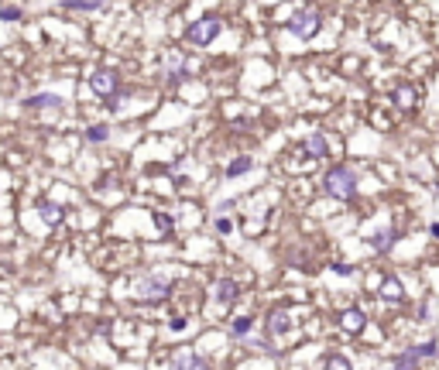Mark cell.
I'll use <instances>...</instances> for the list:
<instances>
[{
  "label": "cell",
  "mask_w": 439,
  "mask_h": 370,
  "mask_svg": "<svg viewBox=\"0 0 439 370\" xmlns=\"http://www.w3.org/2000/svg\"><path fill=\"white\" fill-rule=\"evenodd\" d=\"M381 298H384V302H402V298H405L402 281H398V278H384V281H381Z\"/></svg>",
  "instance_id": "4fadbf2b"
},
{
  "label": "cell",
  "mask_w": 439,
  "mask_h": 370,
  "mask_svg": "<svg viewBox=\"0 0 439 370\" xmlns=\"http://www.w3.org/2000/svg\"><path fill=\"white\" fill-rule=\"evenodd\" d=\"M182 72H185V59H182V52H169L165 76H169V79H182Z\"/></svg>",
  "instance_id": "2e32d148"
},
{
  "label": "cell",
  "mask_w": 439,
  "mask_h": 370,
  "mask_svg": "<svg viewBox=\"0 0 439 370\" xmlns=\"http://www.w3.org/2000/svg\"><path fill=\"white\" fill-rule=\"evenodd\" d=\"M302 148H306V155H309V158H316V162L330 155V144H326V137H323L319 130H312V134L306 137V144H302Z\"/></svg>",
  "instance_id": "9c48e42d"
},
{
  "label": "cell",
  "mask_w": 439,
  "mask_h": 370,
  "mask_svg": "<svg viewBox=\"0 0 439 370\" xmlns=\"http://www.w3.org/2000/svg\"><path fill=\"white\" fill-rule=\"evenodd\" d=\"M38 213H41V220H45L48 226H59V223H62V206L52 202V199H41V202H38Z\"/></svg>",
  "instance_id": "30bf717a"
},
{
  "label": "cell",
  "mask_w": 439,
  "mask_h": 370,
  "mask_svg": "<svg viewBox=\"0 0 439 370\" xmlns=\"http://www.w3.org/2000/svg\"><path fill=\"white\" fill-rule=\"evenodd\" d=\"M251 326H254V319H247V315H241V319H234V340H247V333H251Z\"/></svg>",
  "instance_id": "603a6c76"
},
{
  "label": "cell",
  "mask_w": 439,
  "mask_h": 370,
  "mask_svg": "<svg viewBox=\"0 0 439 370\" xmlns=\"http://www.w3.org/2000/svg\"><path fill=\"white\" fill-rule=\"evenodd\" d=\"M288 329H292L288 309H271V315H268V336L281 340V336H288Z\"/></svg>",
  "instance_id": "8992f818"
},
{
  "label": "cell",
  "mask_w": 439,
  "mask_h": 370,
  "mask_svg": "<svg viewBox=\"0 0 439 370\" xmlns=\"http://www.w3.org/2000/svg\"><path fill=\"white\" fill-rule=\"evenodd\" d=\"M59 7H62V10H103L100 0H62Z\"/></svg>",
  "instance_id": "ac0fdd59"
},
{
  "label": "cell",
  "mask_w": 439,
  "mask_h": 370,
  "mask_svg": "<svg viewBox=\"0 0 439 370\" xmlns=\"http://www.w3.org/2000/svg\"><path fill=\"white\" fill-rule=\"evenodd\" d=\"M237 295H241V288H237V281H230V278H223V281L216 284V302H220V305H230V302H237Z\"/></svg>",
  "instance_id": "7c38bea8"
},
{
  "label": "cell",
  "mask_w": 439,
  "mask_h": 370,
  "mask_svg": "<svg viewBox=\"0 0 439 370\" xmlns=\"http://www.w3.org/2000/svg\"><path fill=\"white\" fill-rule=\"evenodd\" d=\"M395 103L409 113V110L415 106V90H412V86H398V90H395Z\"/></svg>",
  "instance_id": "e0dca14e"
},
{
  "label": "cell",
  "mask_w": 439,
  "mask_h": 370,
  "mask_svg": "<svg viewBox=\"0 0 439 370\" xmlns=\"http://www.w3.org/2000/svg\"><path fill=\"white\" fill-rule=\"evenodd\" d=\"M169 291H172V281L162 278V275H148V278H141V281L134 284L138 302H165Z\"/></svg>",
  "instance_id": "277c9868"
},
{
  "label": "cell",
  "mask_w": 439,
  "mask_h": 370,
  "mask_svg": "<svg viewBox=\"0 0 439 370\" xmlns=\"http://www.w3.org/2000/svg\"><path fill=\"white\" fill-rule=\"evenodd\" d=\"M254 168V162L251 158H237V162H230L227 165V179H237V175H247Z\"/></svg>",
  "instance_id": "44dd1931"
},
{
  "label": "cell",
  "mask_w": 439,
  "mask_h": 370,
  "mask_svg": "<svg viewBox=\"0 0 439 370\" xmlns=\"http://www.w3.org/2000/svg\"><path fill=\"white\" fill-rule=\"evenodd\" d=\"M364 322H367V315H364L360 309H344V312H340V329L351 333V336L364 333Z\"/></svg>",
  "instance_id": "ba28073f"
},
{
  "label": "cell",
  "mask_w": 439,
  "mask_h": 370,
  "mask_svg": "<svg viewBox=\"0 0 439 370\" xmlns=\"http://www.w3.org/2000/svg\"><path fill=\"white\" fill-rule=\"evenodd\" d=\"M391 244H395V230H391V226H384V230H377V233L371 237V251H377V254H388Z\"/></svg>",
  "instance_id": "8fae6325"
},
{
  "label": "cell",
  "mask_w": 439,
  "mask_h": 370,
  "mask_svg": "<svg viewBox=\"0 0 439 370\" xmlns=\"http://www.w3.org/2000/svg\"><path fill=\"white\" fill-rule=\"evenodd\" d=\"M176 370H209V364H206L199 353H178V357H176Z\"/></svg>",
  "instance_id": "5bb4252c"
},
{
  "label": "cell",
  "mask_w": 439,
  "mask_h": 370,
  "mask_svg": "<svg viewBox=\"0 0 439 370\" xmlns=\"http://www.w3.org/2000/svg\"><path fill=\"white\" fill-rule=\"evenodd\" d=\"M117 86H120V76H117L113 69H96V72L89 76V90L96 92L100 99H113Z\"/></svg>",
  "instance_id": "5b68a950"
},
{
  "label": "cell",
  "mask_w": 439,
  "mask_h": 370,
  "mask_svg": "<svg viewBox=\"0 0 439 370\" xmlns=\"http://www.w3.org/2000/svg\"><path fill=\"white\" fill-rule=\"evenodd\" d=\"M323 192L330 199H337V202H351L357 195V172L351 165H333L326 172V179H323Z\"/></svg>",
  "instance_id": "6da1fadb"
},
{
  "label": "cell",
  "mask_w": 439,
  "mask_h": 370,
  "mask_svg": "<svg viewBox=\"0 0 439 370\" xmlns=\"http://www.w3.org/2000/svg\"><path fill=\"white\" fill-rule=\"evenodd\" d=\"M319 28H323V14H319L316 7H302V10H295L292 21H288V31H292L295 38H302V41L316 38Z\"/></svg>",
  "instance_id": "7a4b0ae2"
},
{
  "label": "cell",
  "mask_w": 439,
  "mask_h": 370,
  "mask_svg": "<svg viewBox=\"0 0 439 370\" xmlns=\"http://www.w3.org/2000/svg\"><path fill=\"white\" fill-rule=\"evenodd\" d=\"M24 106L28 110H52V113H59L62 110V96L59 92H35V96L24 99Z\"/></svg>",
  "instance_id": "52a82bcc"
},
{
  "label": "cell",
  "mask_w": 439,
  "mask_h": 370,
  "mask_svg": "<svg viewBox=\"0 0 439 370\" xmlns=\"http://www.w3.org/2000/svg\"><path fill=\"white\" fill-rule=\"evenodd\" d=\"M419 353H415V347H409V350H402L398 353V360H395V370H419Z\"/></svg>",
  "instance_id": "9a60e30c"
},
{
  "label": "cell",
  "mask_w": 439,
  "mask_h": 370,
  "mask_svg": "<svg viewBox=\"0 0 439 370\" xmlns=\"http://www.w3.org/2000/svg\"><path fill=\"white\" fill-rule=\"evenodd\" d=\"M216 230H220V233H230V230H234V223H230L227 216H220V220H216Z\"/></svg>",
  "instance_id": "d4e9b609"
},
{
  "label": "cell",
  "mask_w": 439,
  "mask_h": 370,
  "mask_svg": "<svg viewBox=\"0 0 439 370\" xmlns=\"http://www.w3.org/2000/svg\"><path fill=\"white\" fill-rule=\"evenodd\" d=\"M333 271H337V275H344V278H347V275H353V268H347V264H337Z\"/></svg>",
  "instance_id": "484cf974"
},
{
  "label": "cell",
  "mask_w": 439,
  "mask_h": 370,
  "mask_svg": "<svg viewBox=\"0 0 439 370\" xmlns=\"http://www.w3.org/2000/svg\"><path fill=\"white\" fill-rule=\"evenodd\" d=\"M0 17H3V21H17V17H21V7H3Z\"/></svg>",
  "instance_id": "cb8c5ba5"
},
{
  "label": "cell",
  "mask_w": 439,
  "mask_h": 370,
  "mask_svg": "<svg viewBox=\"0 0 439 370\" xmlns=\"http://www.w3.org/2000/svg\"><path fill=\"white\" fill-rule=\"evenodd\" d=\"M220 31H223V21H220L216 14H206V17H199V21H192V24L185 28V41H192V45H209V41H216Z\"/></svg>",
  "instance_id": "3957f363"
},
{
  "label": "cell",
  "mask_w": 439,
  "mask_h": 370,
  "mask_svg": "<svg viewBox=\"0 0 439 370\" xmlns=\"http://www.w3.org/2000/svg\"><path fill=\"white\" fill-rule=\"evenodd\" d=\"M415 353H419V364H429V360H436V357H439V343H436V340L419 343V347H415Z\"/></svg>",
  "instance_id": "ffe728a7"
},
{
  "label": "cell",
  "mask_w": 439,
  "mask_h": 370,
  "mask_svg": "<svg viewBox=\"0 0 439 370\" xmlns=\"http://www.w3.org/2000/svg\"><path fill=\"white\" fill-rule=\"evenodd\" d=\"M86 141L89 144H106V141H110V127H106V124H93L86 130Z\"/></svg>",
  "instance_id": "d6986e66"
},
{
  "label": "cell",
  "mask_w": 439,
  "mask_h": 370,
  "mask_svg": "<svg viewBox=\"0 0 439 370\" xmlns=\"http://www.w3.org/2000/svg\"><path fill=\"white\" fill-rule=\"evenodd\" d=\"M323 370H353V364L344 357V353H330V357L323 360Z\"/></svg>",
  "instance_id": "7402d4cb"
}]
</instances>
